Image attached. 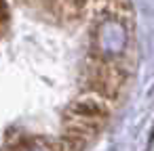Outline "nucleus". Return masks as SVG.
I'll list each match as a JSON object with an SVG mask.
<instances>
[{
	"mask_svg": "<svg viewBox=\"0 0 154 151\" xmlns=\"http://www.w3.org/2000/svg\"><path fill=\"white\" fill-rule=\"evenodd\" d=\"M87 145H89L87 141H80V138L61 134V136H57L53 141H47L45 143V151H82Z\"/></svg>",
	"mask_w": 154,
	"mask_h": 151,
	"instance_id": "nucleus-3",
	"label": "nucleus"
},
{
	"mask_svg": "<svg viewBox=\"0 0 154 151\" xmlns=\"http://www.w3.org/2000/svg\"><path fill=\"white\" fill-rule=\"evenodd\" d=\"M99 132H101V126H97V124H91V122H85V120H78V118H63L61 134H68V136H74V138H80V141L89 143Z\"/></svg>",
	"mask_w": 154,
	"mask_h": 151,
	"instance_id": "nucleus-2",
	"label": "nucleus"
},
{
	"mask_svg": "<svg viewBox=\"0 0 154 151\" xmlns=\"http://www.w3.org/2000/svg\"><path fill=\"white\" fill-rule=\"evenodd\" d=\"M110 115H112V107L93 92H87V94L78 97L76 101H72L63 113V118H78V120L97 124L101 128L108 124Z\"/></svg>",
	"mask_w": 154,
	"mask_h": 151,
	"instance_id": "nucleus-1",
	"label": "nucleus"
}]
</instances>
